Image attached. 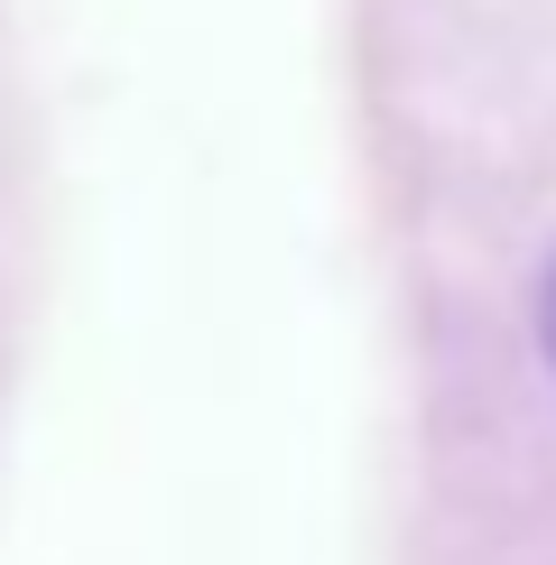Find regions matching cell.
I'll return each mask as SVG.
<instances>
[{
  "label": "cell",
  "mask_w": 556,
  "mask_h": 565,
  "mask_svg": "<svg viewBox=\"0 0 556 565\" xmlns=\"http://www.w3.org/2000/svg\"><path fill=\"white\" fill-rule=\"evenodd\" d=\"M538 352H547V371H556V260L538 278Z\"/></svg>",
  "instance_id": "obj_1"
}]
</instances>
